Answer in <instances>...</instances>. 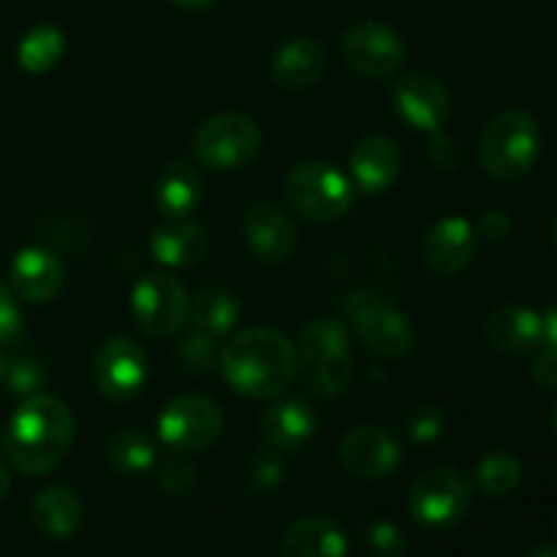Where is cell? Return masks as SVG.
<instances>
[{
    "mask_svg": "<svg viewBox=\"0 0 557 557\" xmlns=\"http://www.w3.org/2000/svg\"><path fill=\"white\" fill-rule=\"evenodd\" d=\"M549 234H553V245L557 248V215H555V221H553V228H549Z\"/></svg>",
    "mask_w": 557,
    "mask_h": 557,
    "instance_id": "f6af8a7d",
    "label": "cell"
},
{
    "mask_svg": "<svg viewBox=\"0 0 557 557\" xmlns=\"http://www.w3.org/2000/svg\"><path fill=\"white\" fill-rule=\"evenodd\" d=\"M408 506L419 525L444 531L468 517L473 506V484L457 468H433L413 482Z\"/></svg>",
    "mask_w": 557,
    "mask_h": 557,
    "instance_id": "ba28073f",
    "label": "cell"
},
{
    "mask_svg": "<svg viewBox=\"0 0 557 557\" xmlns=\"http://www.w3.org/2000/svg\"><path fill=\"white\" fill-rule=\"evenodd\" d=\"M201 201V180L185 161H172L163 166L156 180V207L166 221L190 218Z\"/></svg>",
    "mask_w": 557,
    "mask_h": 557,
    "instance_id": "cb8c5ba5",
    "label": "cell"
},
{
    "mask_svg": "<svg viewBox=\"0 0 557 557\" xmlns=\"http://www.w3.org/2000/svg\"><path fill=\"white\" fill-rule=\"evenodd\" d=\"M103 457H107L109 468L120 476H139V473L150 471L152 462H156V444L134 428L117 430V433L109 435Z\"/></svg>",
    "mask_w": 557,
    "mask_h": 557,
    "instance_id": "4316f807",
    "label": "cell"
},
{
    "mask_svg": "<svg viewBox=\"0 0 557 557\" xmlns=\"http://www.w3.org/2000/svg\"><path fill=\"white\" fill-rule=\"evenodd\" d=\"M196 161L212 172H239L261 152V131L248 114L226 112L207 117L190 136Z\"/></svg>",
    "mask_w": 557,
    "mask_h": 557,
    "instance_id": "8992f818",
    "label": "cell"
},
{
    "mask_svg": "<svg viewBox=\"0 0 557 557\" xmlns=\"http://www.w3.org/2000/svg\"><path fill=\"white\" fill-rule=\"evenodd\" d=\"M555 528H557V525H555Z\"/></svg>",
    "mask_w": 557,
    "mask_h": 557,
    "instance_id": "7dc6e473",
    "label": "cell"
},
{
    "mask_svg": "<svg viewBox=\"0 0 557 557\" xmlns=\"http://www.w3.org/2000/svg\"><path fill=\"white\" fill-rule=\"evenodd\" d=\"M522 479V466L511 451H490L476 468V487L490 498H506Z\"/></svg>",
    "mask_w": 557,
    "mask_h": 557,
    "instance_id": "f1b7e54d",
    "label": "cell"
},
{
    "mask_svg": "<svg viewBox=\"0 0 557 557\" xmlns=\"http://www.w3.org/2000/svg\"><path fill=\"white\" fill-rule=\"evenodd\" d=\"M343 313H346L348 324L354 326L359 341L379 357L400 359L417 346V330H413L411 319L375 294H348L346 302H343Z\"/></svg>",
    "mask_w": 557,
    "mask_h": 557,
    "instance_id": "52a82bcc",
    "label": "cell"
},
{
    "mask_svg": "<svg viewBox=\"0 0 557 557\" xmlns=\"http://www.w3.org/2000/svg\"><path fill=\"white\" fill-rule=\"evenodd\" d=\"M343 58L357 74L381 79L400 71L406 60V44L400 33L384 22H359L343 36Z\"/></svg>",
    "mask_w": 557,
    "mask_h": 557,
    "instance_id": "7c38bea8",
    "label": "cell"
},
{
    "mask_svg": "<svg viewBox=\"0 0 557 557\" xmlns=\"http://www.w3.org/2000/svg\"><path fill=\"white\" fill-rule=\"evenodd\" d=\"M337 457L351 476L381 479L395 473V468L400 466V446L389 430L379 424H362L341 441Z\"/></svg>",
    "mask_w": 557,
    "mask_h": 557,
    "instance_id": "4fadbf2b",
    "label": "cell"
},
{
    "mask_svg": "<svg viewBox=\"0 0 557 557\" xmlns=\"http://www.w3.org/2000/svg\"><path fill=\"white\" fill-rule=\"evenodd\" d=\"M245 239L250 250L267 264H283L297 250V228L277 205L261 201L245 212Z\"/></svg>",
    "mask_w": 557,
    "mask_h": 557,
    "instance_id": "2e32d148",
    "label": "cell"
},
{
    "mask_svg": "<svg viewBox=\"0 0 557 557\" xmlns=\"http://www.w3.org/2000/svg\"><path fill=\"white\" fill-rule=\"evenodd\" d=\"M158 482H161V490L166 495H174V498H183L190 490L196 487V471L190 462L185 460H169L166 466L158 473Z\"/></svg>",
    "mask_w": 557,
    "mask_h": 557,
    "instance_id": "836d02e7",
    "label": "cell"
},
{
    "mask_svg": "<svg viewBox=\"0 0 557 557\" xmlns=\"http://www.w3.org/2000/svg\"><path fill=\"white\" fill-rule=\"evenodd\" d=\"M177 359L180 364H183L185 373L205 375L221 364V351H218L212 337L201 335V332H190V335L180 343Z\"/></svg>",
    "mask_w": 557,
    "mask_h": 557,
    "instance_id": "f546056e",
    "label": "cell"
},
{
    "mask_svg": "<svg viewBox=\"0 0 557 557\" xmlns=\"http://www.w3.org/2000/svg\"><path fill=\"white\" fill-rule=\"evenodd\" d=\"M218 368L237 395L270 400L297 375V348L272 326H250L223 346Z\"/></svg>",
    "mask_w": 557,
    "mask_h": 557,
    "instance_id": "7a4b0ae2",
    "label": "cell"
},
{
    "mask_svg": "<svg viewBox=\"0 0 557 557\" xmlns=\"http://www.w3.org/2000/svg\"><path fill=\"white\" fill-rule=\"evenodd\" d=\"M479 248V234L471 221L460 215L444 218L435 223L422 243V259L430 272L441 277L457 275L473 261Z\"/></svg>",
    "mask_w": 557,
    "mask_h": 557,
    "instance_id": "5bb4252c",
    "label": "cell"
},
{
    "mask_svg": "<svg viewBox=\"0 0 557 557\" xmlns=\"http://www.w3.org/2000/svg\"><path fill=\"white\" fill-rule=\"evenodd\" d=\"M9 490H11V473H9V468H5V462L0 460V500L9 495Z\"/></svg>",
    "mask_w": 557,
    "mask_h": 557,
    "instance_id": "b9f144b4",
    "label": "cell"
},
{
    "mask_svg": "<svg viewBox=\"0 0 557 557\" xmlns=\"http://www.w3.org/2000/svg\"><path fill=\"white\" fill-rule=\"evenodd\" d=\"M484 335L498 351L528 354L542 346V313L522 305H504L484 321Z\"/></svg>",
    "mask_w": 557,
    "mask_h": 557,
    "instance_id": "7402d4cb",
    "label": "cell"
},
{
    "mask_svg": "<svg viewBox=\"0 0 557 557\" xmlns=\"http://www.w3.org/2000/svg\"><path fill=\"white\" fill-rule=\"evenodd\" d=\"M5 370H9V357H5V354L0 351V381L5 379Z\"/></svg>",
    "mask_w": 557,
    "mask_h": 557,
    "instance_id": "ee69618b",
    "label": "cell"
},
{
    "mask_svg": "<svg viewBox=\"0 0 557 557\" xmlns=\"http://www.w3.org/2000/svg\"><path fill=\"white\" fill-rule=\"evenodd\" d=\"M9 283L25 302H52L63 288V261L47 248H22L9 267Z\"/></svg>",
    "mask_w": 557,
    "mask_h": 557,
    "instance_id": "e0dca14e",
    "label": "cell"
},
{
    "mask_svg": "<svg viewBox=\"0 0 557 557\" xmlns=\"http://www.w3.org/2000/svg\"><path fill=\"white\" fill-rule=\"evenodd\" d=\"M531 375L542 389H557V348L542 346L539 357L533 359Z\"/></svg>",
    "mask_w": 557,
    "mask_h": 557,
    "instance_id": "f35d334b",
    "label": "cell"
},
{
    "mask_svg": "<svg viewBox=\"0 0 557 557\" xmlns=\"http://www.w3.org/2000/svg\"><path fill=\"white\" fill-rule=\"evenodd\" d=\"M22 332V315L14 302V292L0 281V343H14Z\"/></svg>",
    "mask_w": 557,
    "mask_h": 557,
    "instance_id": "d590c367",
    "label": "cell"
},
{
    "mask_svg": "<svg viewBox=\"0 0 557 557\" xmlns=\"http://www.w3.org/2000/svg\"><path fill=\"white\" fill-rule=\"evenodd\" d=\"M221 406L212 397L196 395V392L169 400L158 419V435L177 455H196V451L210 449L221 438Z\"/></svg>",
    "mask_w": 557,
    "mask_h": 557,
    "instance_id": "9c48e42d",
    "label": "cell"
},
{
    "mask_svg": "<svg viewBox=\"0 0 557 557\" xmlns=\"http://www.w3.org/2000/svg\"><path fill=\"white\" fill-rule=\"evenodd\" d=\"M444 433V413L438 406H422L408 417V435L417 444H430Z\"/></svg>",
    "mask_w": 557,
    "mask_h": 557,
    "instance_id": "e575fe53",
    "label": "cell"
},
{
    "mask_svg": "<svg viewBox=\"0 0 557 557\" xmlns=\"http://www.w3.org/2000/svg\"><path fill=\"white\" fill-rule=\"evenodd\" d=\"M553 430L557 433V403H555V408H553Z\"/></svg>",
    "mask_w": 557,
    "mask_h": 557,
    "instance_id": "bcb514c9",
    "label": "cell"
},
{
    "mask_svg": "<svg viewBox=\"0 0 557 557\" xmlns=\"http://www.w3.org/2000/svg\"><path fill=\"white\" fill-rule=\"evenodd\" d=\"M188 321L194 326V332L212 337V341H221L228 332L234 330V324L239 321V302L232 292L221 286L205 288L194 297L188 308Z\"/></svg>",
    "mask_w": 557,
    "mask_h": 557,
    "instance_id": "484cf974",
    "label": "cell"
},
{
    "mask_svg": "<svg viewBox=\"0 0 557 557\" xmlns=\"http://www.w3.org/2000/svg\"><path fill=\"white\" fill-rule=\"evenodd\" d=\"M33 522L49 539H69L85 517L79 495L69 487H47L33 498Z\"/></svg>",
    "mask_w": 557,
    "mask_h": 557,
    "instance_id": "d4e9b609",
    "label": "cell"
},
{
    "mask_svg": "<svg viewBox=\"0 0 557 557\" xmlns=\"http://www.w3.org/2000/svg\"><path fill=\"white\" fill-rule=\"evenodd\" d=\"M525 557H557V547L555 544H542V547L531 549Z\"/></svg>",
    "mask_w": 557,
    "mask_h": 557,
    "instance_id": "7bdbcfd3",
    "label": "cell"
},
{
    "mask_svg": "<svg viewBox=\"0 0 557 557\" xmlns=\"http://www.w3.org/2000/svg\"><path fill=\"white\" fill-rule=\"evenodd\" d=\"M65 52V36L54 25H36L22 36L16 47V60L27 74H47L49 69L58 65V60Z\"/></svg>",
    "mask_w": 557,
    "mask_h": 557,
    "instance_id": "83f0119b",
    "label": "cell"
},
{
    "mask_svg": "<svg viewBox=\"0 0 557 557\" xmlns=\"http://www.w3.org/2000/svg\"><path fill=\"white\" fill-rule=\"evenodd\" d=\"M5 386H9L11 395L16 397H30L41 392V386L47 384V368L41 364V359L36 357H14L9 359V370H5Z\"/></svg>",
    "mask_w": 557,
    "mask_h": 557,
    "instance_id": "4dcf8cb0",
    "label": "cell"
},
{
    "mask_svg": "<svg viewBox=\"0 0 557 557\" xmlns=\"http://www.w3.org/2000/svg\"><path fill=\"white\" fill-rule=\"evenodd\" d=\"M542 346L557 348V305L542 313Z\"/></svg>",
    "mask_w": 557,
    "mask_h": 557,
    "instance_id": "ab89813d",
    "label": "cell"
},
{
    "mask_svg": "<svg viewBox=\"0 0 557 557\" xmlns=\"http://www.w3.org/2000/svg\"><path fill=\"white\" fill-rule=\"evenodd\" d=\"M542 156V128L520 109L495 114L479 141V163L498 183H517Z\"/></svg>",
    "mask_w": 557,
    "mask_h": 557,
    "instance_id": "277c9868",
    "label": "cell"
},
{
    "mask_svg": "<svg viewBox=\"0 0 557 557\" xmlns=\"http://www.w3.org/2000/svg\"><path fill=\"white\" fill-rule=\"evenodd\" d=\"M511 232V218L504 210H490L479 218L476 234L487 243H504Z\"/></svg>",
    "mask_w": 557,
    "mask_h": 557,
    "instance_id": "74e56055",
    "label": "cell"
},
{
    "mask_svg": "<svg viewBox=\"0 0 557 557\" xmlns=\"http://www.w3.org/2000/svg\"><path fill=\"white\" fill-rule=\"evenodd\" d=\"M172 3H177L180 9H194V11H201V9H210L212 3H218V0H172Z\"/></svg>",
    "mask_w": 557,
    "mask_h": 557,
    "instance_id": "60d3db41",
    "label": "cell"
},
{
    "mask_svg": "<svg viewBox=\"0 0 557 557\" xmlns=\"http://www.w3.org/2000/svg\"><path fill=\"white\" fill-rule=\"evenodd\" d=\"M286 557H346V531L330 517H302L292 522L283 536Z\"/></svg>",
    "mask_w": 557,
    "mask_h": 557,
    "instance_id": "603a6c76",
    "label": "cell"
},
{
    "mask_svg": "<svg viewBox=\"0 0 557 557\" xmlns=\"http://www.w3.org/2000/svg\"><path fill=\"white\" fill-rule=\"evenodd\" d=\"M294 212L313 223H332L354 207V183L337 166L324 161H305L288 172L283 183Z\"/></svg>",
    "mask_w": 557,
    "mask_h": 557,
    "instance_id": "5b68a950",
    "label": "cell"
},
{
    "mask_svg": "<svg viewBox=\"0 0 557 557\" xmlns=\"http://www.w3.org/2000/svg\"><path fill=\"white\" fill-rule=\"evenodd\" d=\"M319 430V413L308 400L286 397L275 400L261 413V435L275 451H297Z\"/></svg>",
    "mask_w": 557,
    "mask_h": 557,
    "instance_id": "ac0fdd59",
    "label": "cell"
},
{
    "mask_svg": "<svg viewBox=\"0 0 557 557\" xmlns=\"http://www.w3.org/2000/svg\"><path fill=\"white\" fill-rule=\"evenodd\" d=\"M74 441L71 408L54 395H30L11 413L3 449L11 466L25 476H47L65 460Z\"/></svg>",
    "mask_w": 557,
    "mask_h": 557,
    "instance_id": "6da1fadb",
    "label": "cell"
},
{
    "mask_svg": "<svg viewBox=\"0 0 557 557\" xmlns=\"http://www.w3.org/2000/svg\"><path fill=\"white\" fill-rule=\"evenodd\" d=\"M207 248H210V237H207L205 226L190 218L161 223L150 237L152 259L169 270H185V267L199 264L207 256Z\"/></svg>",
    "mask_w": 557,
    "mask_h": 557,
    "instance_id": "ffe728a7",
    "label": "cell"
},
{
    "mask_svg": "<svg viewBox=\"0 0 557 557\" xmlns=\"http://www.w3.org/2000/svg\"><path fill=\"white\" fill-rule=\"evenodd\" d=\"M294 348H297V370L310 392L321 397H337L351 386V343L341 319L321 315V319L308 321Z\"/></svg>",
    "mask_w": 557,
    "mask_h": 557,
    "instance_id": "3957f363",
    "label": "cell"
},
{
    "mask_svg": "<svg viewBox=\"0 0 557 557\" xmlns=\"http://www.w3.org/2000/svg\"><path fill=\"white\" fill-rule=\"evenodd\" d=\"M243 482H245V490L253 495L275 490L277 484L283 482V462L281 457H277V451L272 449V451H261V455L250 457L248 466H245Z\"/></svg>",
    "mask_w": 557,
    "mask_h": 557,
    "instance_id": "1f68e13d",
    "label": "cell"
},
{
    "mask_svg": "<svg viewBox=\"0 0 557 557\" xmlns=\"http://www.w3.org/2000/svg\"><path fill=\"white\" fill-rule=\"evenodd\" d=\"M428 158L433 166L438 169H455L460 163V147H457L455 139H449L441 131H433V141H430Z\"/></svg>",
    "mask_w": 557,
    "mask_h": 557,
    "instance_id": "8d00e7d4",
    "label": "cell"
},
{
    "mask_svg": "<svg viewBox=\"0 0 557 557\" xmlns=\"http://www.w3.org/2000/svg\"><path fill=\"white\" fill-rule=\"evenodd\" d=\"M403 169L400 147L386 136H368L351 152L354 183L364 194H384L397 183Z\"/></svg>",
    "mask_w": 557,
    "mask_h": 557,
    "instance_id": "d6986e66",
    "label": "cell"
},
{
    "mask_svg": "<svg viewBox=\"0 0 557 557\" xmlns=\"http://www.w3.org/2000/svg\"><path fill=\"white\" fill-rule=\"evenodd\" d=\"M326 52L315 38L294 36L272 58V79L286 90H308L324 76Z\"/></svg>",
    "mask_w": 557,
    "mask_h": 557,
    "instance_id": "44dd1931",
    "label": "cell"
},
{
    "mask_svg": "<svg viewBox=\"0 0 557 557\" xmlns=\"http://www.w3.org/2000/svg\"><path fill=\"white\" fill-rule=\"evenodd\" d=\"M368 547L379 557H403L406 555V536L395 522L379 520L368 528Z\"/></svg>",
    "mask_w": 557,
    "mask_h": 557,
    "instance_id": "d6a6232c",
    "label": "cell"
},
{
    "mask_svg": "<svg viewBox=\"0 0 557 557\" xmlns=\"http://www.w3.org/2000/svg\"><path fill=\"white\" fill-rule=\"evenodd\" d=\"M395 109L408 125L419 131H441L451 112V98L435 76L408 74L395 85Z\"/></svg>",
    "mask_w": 557,
    "mask_h": 557,
    "instance_id": "9a60e30c",
    "label": "cell"
},
{
    "mask_svg": "<svg viewBox=\"0 0 557 557\" xmlns=\"http://www.w3.org/2000/svg\"><path fill=\"white\" fill-rule=\"evenodd\" d=\"M134 319L147 335L172 337L188 321L190 297L183 283L169 272H150L141 277L131 297Z\"/></svg>",
    "mask_w": 557,
    "mask_h": 557,
    "instance_id": "30bf717a",
    "label": "cell"
},
{
    "mask_svg": "<svg viewBox=\"0 0 557 557\" xmlns=\"http://www.w3.org/2000/svg\"><path fill=\"white\" fill-rule=\"evenodd\" d=\"M147 354L136 341L125 335H114L101 343L92 359V379L98 389L112 400H131L147 384Z\"/></svg>",
    "mask_w": 557,
    "mask_h": 557,
    "instance_id": "8fae6325",
    "label": "cell"
}]
</instances>
